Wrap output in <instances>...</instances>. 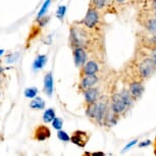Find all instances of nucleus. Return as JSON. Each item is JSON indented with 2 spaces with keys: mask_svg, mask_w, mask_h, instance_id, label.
Listing matches in <instances>:
<instances>
[{
  "mask_svg": "<svg viewBox=\"0 0 156 156\" xmlns=\"http://www.w3.org/2000/svg\"><path fill=\"white\" fill-rule=\"evenodd\" d=\"M156 70V64L151 57H146L138 66V75L142 80L149 79Z\"/></svg>",
  "mask_w": 156,
  "mask_h": 156,
  "instance_id": "f257e3e1",
  "label": "nucleus"
},
{
  "mask_svg": "<svg viewBox=\"0 0 156 156\" xmlns=\"http://www.w3.org/2000/svg\"><path fill=\"white\" fill-rule=\"evenodd\" d=\"M99 12H98V8H96L93 5H90L89 9H88L86 16L83 19V25L87 29L90 30H94L95 28H97L99 23Z\"/></svg>",
  "mask_w": 156,
  "mask_h": 156,
  "instance_id": "f03ea898",
  "label": "nucleus"
},
{
  "mask_svg": "<svg viewBox=\"0 0 156 156\" xmlns=\"http://www.w3.org/2000/svg\"><path fill=\"white\" fill-rule=\"evenodd\" d=\"M129 107V106L128 105V103L126 102V100L122 94H114L112 96V98H111V109L117 115L125 113Z\"/></svg>",
  "mask_w": 156,
  "mask_h": 156,
  "instance_id": "7ed1b4c3",
  "label": "nucleus"
},
{
  "mask_svg": "<svg viewBox=\"0 0 156 156\" xmlns=\"http://www.w3.org/2000/svg\"><path fill=\"white\" fill-rule=\"evenodd\" d=\"M90 135L85 131H81V129H78V131H75L73 133V135L70 136V142L73 143L75 145L81 147V148H84L85 146L87 145L88 141H89Z\"/></svg>",
  "mask_w": 156,
  "mask_h": 156,
  "instance_id": "20e7f679",
  "label": "nucleus"
},
{
  "mask_svg": "<svg viewBox=\"0 0 156 156\" xmlns=\"http://www.w3.org/2000/svg\"><path fill=\"white\" fill-rule=\"evenodd\" d=\"M51 136V131L47 126L45 125H39L37 126L34 129L33 133V139L38 142H42L47 139H49Z\"/></svg>",
  "mask_w": 156,
  "mask_h": 156,
  "instance_id": "39448f33",
  "label": "nucleus"
},
{
  "mask_svg": "<svg viewBox=\"0 0 156 156\" xmlns=\"http://www.w3.org/2000/svg\"><path fill=\"white\" fill-rule=\"evenodd\" d=\"M73 59L76 67H82L87 62V52L84 47H75L73 48Z\"/></svg>",
  "mask_w": 156,
  "mask_h": 156,
  "instance_id": "423d86ee",
  "label": "nucleus"
},
{
  "mask_svg": "<svg viewBox=\"0 0 156 156\" xmlns=\"http://www.w3.org/2000/svg\"><path fill=\"white\" fill-rule=\"evenodd\" d=\"M98 82V76L97 75H92V76H81V82L79 84V89L81 91L90 89V88L94 87Z\"/></svg>",
  "mask_w": 156,
  "mask_h": 156,
  "instance_id": "0eeeda50",
  "label": "nucleus"
},
{
  "mask_svg": "<svg viewBox=\"0 0 156 156\" xmlns=\"http://www.w3.org/2000/svg\"><path fill=\"white\" fill-rule=\"evenodd\" d=\"M99 72V66L95 60H90L81 67V76L97 75Z\"/></svg>",
  "mask_w": 156,
  "mask_h": 156,
  "instance_id": "6e6552de",
  "label": "nucleus"
},
{
  "mask_svg": "<svg viewBox=\"0 0 156 156\" xmlns=\"http://www.w3.org/2000/svg\"><path fill=\"white\" fill-rule=\"evenodd\" d=\"M129 92L131 93V95L134 97L135 99L139 98L142 96V94L144 92V86L143 84L139 81H134L129 84Z\"/></svg>",
  "mask_w": 156,
  "mask_h": 156,
  "instance_id": "1a4fd4ad",
  "label": "nucleus"
},
{
  "mask_svg": "<svg viewBox=\"0 0 156 156\" xmlns=\"http://www.w3.org/2000/svg\"><path fill=\"white\" fill-rule=\"evenodd\" d=\"M84 96H85V100H86L87 104L96 103L99 97V92L96 88L92 87V88H90V89H87L84 91Z\"/></svg>",
  "mask_w": 156,
  "mask_h": 156,
  "instance_id": "9d476101",
  "label": "nucleus"
},
{
  "mask_svg": "<svg viewBox=\"0 0 156 156\" xmlns=\"http://www.w3.org/2000/svg\"><path fill=\"white\" fill-rule=\"evenodd\" d=\"M44 91L48 96H51L53 93V78L51 73H47L44 76Z\"/></svg>",
  "mask_w": 156,
  "mask_h": 156,
  "instance_id": "9b49d317",
  "label": "nucleus"
},
{
  "mask_svg": "<svg viewBox=\"0 0 156 156\" xmlns=\"http://www.w3.org/2000/svg\"><path fill=\"white\" fill-rule=\"evenodd\" d=\"M86 113L90 119H94L95 122H97V119H98V104L97 103L87 104Z\"/></svg>",
  "mask_w": 156,
  "mask_h": 156,
  "instance_id": "f8f14e48",
  "label": "nucleus"
},
{
  "mask_svg": "<svg viewBox=\"0 0 156 156\" xmlns=\"http://www.w3.org/2000/svg\"><path fill=\"white\" fill-rule=\"evenodd\" d=\"M117 114L114 113L112 109L107 111L104 117V125L107 126H113L117 122Z\"/></svg>",
  "mask_w": 156,
  "mask_h": 156,
  "instance_id": "ddd939ff",
  "label": "nucleus"
},
{
  "mask_svg": "<svg viewBox=\"0 0 156 156\" xmlns=\"http://www.w3.org/2000/svg\"><path fill=\"white\" fill-rule=\"evenodd\" d=\"M30 106L33 109H44L45 108V102L41 97H35L31 101Z\"/></svg>",
  "mask_w": 156,
  "mask_h": 156,
  "instance_id": "4468645a",
  "label": "nucleus"
},
{
  "mask_svg": "<svg viewBox=\"0 0 156 156\" xmlns=\"http://www.w3.org/2000/svg\"><path fill=\"white\" fill-rule=\"evenodd\" d=\"M46 62H47L46 55H38L37 58L34 61L33 66H34L35 69H42L44 66H45Z\"/></svg>",
  "mask_w": 156,
  "mask_h": 156,
  "instance_id": "2eb2a0df",
  "label": "nucleus"
},
{
  "mask_svg": "<svg viewBox=\"0 0 156 156\" xmlns=\"http://www.w3.org/2000/svg\"><path fill=\"white\" fill-rule=\"evenodd\" d=\"M54 119H55V111L52 109V108L47 109L43 114V122L45 123L52 122Z\"/></svg>",
  "mask_w": 156,
  "mask_h": 156,
  "instance_id": "dca6fc26",
  "label": "nucleus"
},
{
  "mask_svg": "<svg viewBox=\"0 0 156 156\" xmlns=\"http://www.w3.org/2000/svg\"><path fill=\"white\" fill-rule=\"evenodd\" d=\"M38 94V89L35 87H32V88H28V89L25 90V96L27 98H35L36 95Z\"/></svg>",
  "mask_w": 156,
  "mask_h": 156,
  "instance_id": "f3484780",
  "label": "nucleus"
},
{
  "mask_svg": "<svg viewBox=\"0 0 156 156\" xmlns=\"http://www.w3.org/2000/svg\"><path fill=\"white\" fill-rule=\"evenodd\" d=\"M57 138L60 141H62V142H69V141H70V137L69 136V134L64 131H61V129H58Z\"/></svg>",
  "mask_w": 156,
  "mask_h": 156,
  "instance_id": "a211bd4d",
  "label": "nucleus"
},
{
  "mask_svg": "<svg viewBox=\"0 0 156 156\" xmlns=\"http://www.w3.org/2000/svg\"><path fill=\"white\" fill-rule=\"evenodd\" d=\"M50 2H51V0H46V1L44 2L43 6L41 7L39 13H38V19H39V17L44 16V14L46 13V11H47V9H48V7H49V5H50Z\"/></svg>",
  "mask_w": 156,
  "mask_h": 156,
  "instance_id": "6ab92c4d",
  "label": "nucleus"
},
{
  "mask_svg": "<svg viewBox=\"0 0 156 156\" xmlns=\"http://www.w3.org/2000/svg\"><path fill=\"white\" fill-rule=\"evenodd\" d=\"M105 3H106V0H91V5L95 6L98 9L104 6Z\"/></svg>",
  "mask_w": 156,
  "mask_h": 156,
  "instance_id": "aec40b11",
  "label": "nucleus"
},
{
  "mask_svg": "<svg viewBox=\"0 0 156 156\" xmlns=\"http://www.w3.org/2000/svg\"><path fill=\"white\" fill-rule=\"evenodd\" d=\"M66 5H61V6L58 7V9L56 11L57 19L62 20L63 16H64V14H66Z\"/></svg>",
  "mask_w": 156,
  "mask_h": 156,
  "instance_id": "412c9836",
  "label": "nucleus"
},
{
  "mask_svg": "<svg viewBox=\"0 0 156 156\" xmlns=\"http://www.w3.org/2000/svg\"><path fill=\"white\" fill-rule=\"evenodd\" d=\"M62 125H63V120L59 119V117H55L53 119V122H52V126H53V128L56 129H61Z\"/></svg>",
  "mask_w": 156,
  "mask_h": 156,
  "instance_id": "4be33fe9",
  "label": "nucleus"
},
{
  "mask_svg": "<svg viewBox=\"0 0 156 156\" xmlns=\"http://www.w3.org/2000/svg\"><path fill=\"white\" fill-rule=\"evenodd\" d=\"M137 142H138L137 140H134V141H132V142H129V143L128 144V145H126V147H125V148H123L122 151L125 152V151H126V150H129V148H132V147H133L134 145H136Z\"/></svg>",
  "mask_w": 156,
  "mask_h": 156,
  "instance_id": "5701e85b",
  "label": "nucleus"
},
{
  "mask_svg": "<svg viewBox=\"0 0 156 156\" xmlns=\"http://www.w3.org/2000/svg\"><path fill=\"white\" fill-rule=\"evenodd\" d=\"M152 58V60L154 61V63L156 64V45L154 46V48L152 49V52H151V56H150Z\"/></svg>",
  "mask_w": 156,
  "mask_h": 156,
  "instance_id": "b1692460",
  "label": "nucleus"
},
{
  "mask_svg": "<svg viewBox=\"0 0 156 156\" xmlns=\"http://www.w3.org/2000/svg\"><path fill=\"white\" fill-rule=\"evenodd\" d=\"M151 141L150 140H147V141H145V142H142V143H140L139 144V147H141V148H142V147H146V146H149V145H151Z\"/></svg>",
  "mask_w": 156,
  "mask_h": 156,
  "instance_id": "393cba45",
  "label": "nucleus"
},
{
  "mask_svg": "<svg viewBox=\"0 0 156 156\" xmlns=\"http://www.w3.org/2000/svg\"><path fill=\"white\" fill-rule=\"evenodd\" d=\"M92 155H104V153H102V152H96V153H93Z\"/></svg>",
  "mask_w": 156,
  "mask_h": 156,
  "instance_id": "a878e982",
  "label": "nucleus"
},
{
  "mask_svg": "<svg viewBox=\"0 0 156 156\" xmlns=\"http://www.w3.org/2000/svg\"><path fill=\"white\" fill-rule=\"evenodd\" d=\"M154 154L156 155V137H155V140H154Z\"/></svg>",
  "mask_w": 156,
  "mask_h": 156,
  "instance_id": "bb28decb",
  "label": "nucleus"
},
{
  "mask_svg": "<svg viewBox=\"0 0 156 156\" xmlns=\"http://www.w3.org/2000/svg\"><path fill=\"white\" fill-rule=\"evenodd\" d=\"M115 1L117 2V3H123V2H125L126 0H115Z\"/></svg>",
  "mask_w": 156,
  "mask_h": 156,
  "instance_id": "cd10ccee",
  "label": "nucleus"
},
{
  "mask_svg": "<svg viewBox=\"0 0 156 156\" xmlns=\"http://www.w3.org/2000/svg\"><path fill=\"white\" fill-rule=\"evenodd\" d=\"M3 52H4V50H3V49H0V56H1V55L3 54Z\"/></svg>",
  "mask_w": 156,
  "mask_h": 156,
  "instance_id": "c85d7f7f",
  "label": "nucleus"
}]
</instances>
